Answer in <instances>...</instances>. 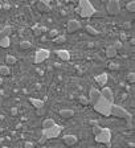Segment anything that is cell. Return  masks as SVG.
Instances as JSON below:
<instances>
[{
  "instance_id": "cell-38",
  "label": "cell",
  "mask_w": 135,
  "mask_h": 148,
  "mask_svg": "<svg viewBox=\"0 0 135 148\" xmlns=\"http://www.w3.org/2000/svg\"><path fill=\"white\" fill-rule=\"evenodd\" d=\"M10 4H8V3H7V4H4V8H5V10H10Z\"/></svg>"
},
{
  "instance_id": "cell-42",
  "label": "cell",
  "mask_w": 135,
  "mask_h": 148,
  "mask_svg": "<svg viewBox=\"0 0 135 148\" xmlns=\"http://www.w3.org/2000/svg\"><path fill=\"white\" fill-rule=\"evenodd\" d=\"M1 8H3V7H1V4H0V10H1Z\"/></svg>"
},
{
  "instance_id": "cell-19",
  "label": "cell",
  "mask_w": 135,
  "mask_h": 148,
  "mask_svg": "<svg viewBox=\"0 0 135 148\" xmlns=\"http://www.w3.org/2000/svg\"><path fill=\"white\" fill-rule=\"evenodd\" d=\"M10 44H11V40H10L8 36H4V37L0 38V46L1 48H8Z\"/></svg>"
},
{
  "instance_id": "cell-30",
  "label": "cell",
  "mask_w": 135,
  "mask_h": 148,
  "mask_svg": "<svg viewBox=\"0 0 135 148\" xmlns=\"http://www.w3.org/2000/svg\"><path fill=\"white\" fill-rule=\"evenodd\" d=\"M114 48H115L116 50H118V49H121V48H122V42H121V41H115V42H114V45H113Z\"/></svg>"
},
{
  "instance_id": "cell-10",
  "label": "cell",
  "mask_w": 135,
  "mask_h": 148,
  "mask_svg": "<svg viewBox=\"0 0 135 148\" xmlns=\"http://www.w3.org/2000/svg\"><path fill=\"white\" fill-rule=\"evenodd\" d=\"M101 97L105 98V99L109 101L110 103H113L114 102V94H113V91H111L110 87H103L102 89V91H101Z\"/></svg>"
},
{
  "instance_id": "cell-29",
  "label": "cell",
  "mask_w": 135,
  "mask_h": 148,
  "mask_svg": "<svg viewBox=\"0 0 135 148\" xmlns=\"http://www.w3.org/2000/svg\"><path fill=\"white\" fill-rule=\"evenodd\" d=\"M57 36H58V32H57L56 29L50 31V33H49V37H50V38H54V37H57Z\"/></svg>"
},
{
  "instance_id": "cell-26",
  "label": "cell",
  "mask_w": 135,
  "mask_h": 148,
  "mask_svg": "<svg viewBox=\"0 0 135 148\" xmlns=\"http://www.w3.org/2000/svg\"><path fill=\"white\" fill-rule=\"evenodd\" d=\"M42 31H45V28H38V27H35V28H33V35H35V36H40Z\"/></svg>"
},
{
  "instance_id": "cell-7",
  "label": "cell",
  "mask_w": 135,
  "mask_h": 148,
  "mask_svg": "<svg viewBox=\"0 0 135 148\" xmlns=\"http://www.w3.org/2000/svg\"><path fill=\"white\" fill-rule=\"evenodd\" d=\"M49 54H50V52L48 50V49H38L35 54V63L44 62L48 57H49Z\"/></svg>"
},
{
  "instance_id": "cell-3",
  "label": "cell",
  "mask_w": 135,
  "mask_h": 148,
  "mask_svg": "<svg viewBox=\"0 0 135 148\" xmlns=\"http://www.w3.org/2000/svg\"><path fill=\"white\" fill-rule=\"evenodd\" d=\"M110 115H113V117H115V118H121V119H126L127 122L132 119V115H131V114L126 110L125 107H122V106H118V104H113V106H111Z\"/></svg>"
},
{
  "instance_id": "cell-23",
  "label": "cell",
  "mask_w": 135,
  "mask_h": 148,
  "mask_svg": "<svg viewBox=\"0 0 135 148\" xmlns=\"http://www.w3.org/2000/svg\"><path fill=\"white\" fill-rule=\"evenodd\" d=\"M126 10H127V12L134 13L135 12V1H130V3L126 4Z\"/></svg>"
},
{
  "instance_id": "cell-22",
  "label": "cell",
  "mask_w": 135,
  "mask_h": 148,
  "mask_svg": "<svg viewBox=\"0 0 135 148\" xmlns=\"http://www.w3.org/2000/svg\"><path fill=\"white\" fill-rule=\"evenodd\" d=\"M52 41H53L54 44H64V42L66 41V37L64 35H58L57 37H54Z\"/></svg>"
},
{
  "instance_id": "cell-6",
  "label": "cell",
  "mask_w": 135,
  "mask_h": 148,
  "mask_svg": "<svg viewBox=\"0 0 135 148\" xmlns=\"http://www.w3.org/2000/svg\"><path fill=\"white\" fill-rule=\"evenodd\" d=\"M106 11L109 15H118L121 12V3L118 0H110L107 3V7H106Z\"/></svg>"
},
{
  "instance_id": "cell-28",
  "label": "cell",
  "mask_w": 135,
  "mask_h": 148,
  "mask_svg": "<svg viewBox=\"0 0 135 148\" xmlns=\"http://www.w3.org/2000/svg\"><path fill=\"white\" fill-rule=\"evenodd\" d=\"M127 79H129L130 83H134V81H135V74L134 73H130L129 76H127Z\"/></svg>"
},
{
  "instance_id": "cell-25",
  "label": "cell",
  "mask_w": 135,
  "mask_h": 148,
  "mask_svg": "<svg viewBox=\"0 0 135 148\" xmlns=\"http://www.w3.org/2000/svg\"><path fill=\"white\" fill-rule=\"evenodd\" d=\"M20 49H29V48H32V42L31 41H21L19 44Z\"/></svg>"
},
{
  "instance_id": "cell-41",
  "label": "cell",
  "mask_w": 135,
  "mask_h": 148,
  "mask_svg": "<svg viewBox=\"0 0 135 148\" xmlns=\"http://www.w3.org/2000/svg\"><path fill=\"white\" fill-rule=\"evenodd\" d=\"M1 148H10V147H5V145H3V147H1Z\"/></svg>"
},
{
  "instance_id": "cell-36",
  "label": "cell",
  "mask_w": 135,
  "mask_h": 148,
  "mask_svg": "<svg viewBox=\"0 0 135 148\" xmlns=\"http://www.w3.org/2000/svg\"><path fill=\"white\" fill-rule=\"evenodd\" d=\"M94 16H98V17H102V16H105V12H95Z\"/></svg>"
},
{
  "instance_id": "cell-8",
  "label": "cell",
  "mask_w": 135,
  "mask_h": 148,
  "mask_svg": "<svg viewBox=\"0 0 135 148\" xmlns=\"http://www.w3.org/2000/svg\"><path fill=\"white\" fill-rule=\"evenodd\" d=\"M99 98H101V91L98 90V89L91 87V89H90V91H89L88 102H89L90 104H93V106H94V104L98 102V99H99Z\"/></svg>"
},
{
  "instance_id": "cell-24",
  "label": "cell",
  "mask_w": 135,
  "mask_h": 148,
  "mask_svg": "<svg viewBox=\"0 0 135 148\" xmlns=\"http://www.w3.org/2000/svg\"><path fill=\"white\" fill-rule=\"evenodd\" d=\"M86 32H88L89 35H91V36H97L98 35V31L95 28H93L91 25H86Z\"/></svg>"
},
{
  "instance_id": "cell-33",
  "label": "cell",
  "mask_w": 135,
  "mask_h": 148,
  "mask_svg": "<svg viewBox=\"0 0 135 148\" xmlns=\"http://www.w3.org/2000/svg\"><path fill=\"white\" fill-rule=\"evenodd\" d=\"M109 69L110 70H116L118 69V65H116V63H109Z\"/></svg>"
},
{
  "instance_id": "cell-1",
  "label": "cell",
  "mask_w": 135,
  "mask_h": 148,
  "mask_svg": "<svg viewBox=\"0 0 135 148\" xmlns=\"http://www.w3.org/2000/svg\"><path fill=\"white\" fill-rule=\"evenodd\" d=\"M75 11L84 19H89L91 16H94V13H95L94 7L91 5V3L88 1V0H81L78 3V7L75 8Z\"/></svg>"
},
{
  "instance_id": "cell-12",
  "label": "cell",
  "mask_w": 135,
  "mask_h": 148,
  "mask_svg": "<svg viewBox=\"0 0 135 148\" xmlns=\"http://www.w3.org/2000/svg\"><path fill=\"white\" fill-rule=\"evenodd\" d=\"M107 81H109V77H107L106 73H102V74H99V76L95 77V82H97L99 86H103V87L106 86Z\"/></svg>"
},
{
  "instance_id": "cell-32",
  "label": "cell",
  "mask_w": 135,
  "mask_h": 148,
  "mask_svg": "<svg viewBox=\"0 0 135 148\" xmlns=\"http://www.w3.org/2000/svg\"><path fill=\"white\" fill-rule=\"evenodd\" d=\"M33 145H35V144H33L32 142H25L24 143V147L25 148H33Z\"/></svg>"
},
{
  "instance_id": "cell-5",
  "label": "cell",
  "mask_w": 135,
  "mask_h": 148,
  "mask_svg": "<svg viewBox=\"0 0 135 148\" xmlns=\"http://www.w3.org/2000/svg\"><path fill=\"white\" fill-rule=\"evenodd\" d=\"M61 131H62V126L54 124L53 127H50V128H48V130H42V136H45L47 140L54 139V138H57V136H60Z\"/></svg>"
},
{
  "instance_id": "cell-2",
  "label": "cell",
  "mask_w": 135,
  "mask_h": 148,
  "mask_svg": "<svg viewBox=\"0 0 135 148\" xmlns=\"http://www.w3.org/2000/svg\"><path fill=\"white\" fill-rule=\"evenodd\" d=\"M114 103H110L109 101H106L105 98L101 97L98 99V102L94 104V110L97 113H99L101 115H105V117H110V111H111V106Z\"/></svg>"
},
{
  "instance_id": "cell-35",
  "label": "cell",
  "mask_w": 135,
  "mask_h": 148,
  "mask_svg": "<svg viewBox=\"0 0 135 148\" xmlns=\"http://www.w3.org/2000/svg\"><path fill=\"white\" fill-rule=\"evenodd\" d=\"M45 114V108H40V110H37V115L40 117V115H44Z\"/></svg>"
},
{
  "instance_id": "cell-18",
  "label": "cell",
  "mask_w": 135,
  "mask_h": 148,
  "mask_svg": "<svg viewBox=\"0 0 135 148\" xmlns=\"http://www.w3.org/2000/svg\"><path fill=\"white\" fill-rule=\"evenodd\" d=\"M54 124H56V122H54L53 119H45L44 122H42V130H48V128H50V127H53Z\"/></svg>"
},
{
  "instance_id": "cell-4",
  "label": "cell",
  "mask_w": 135,
  "mask_h": 148,
  "mask_svg": "<svg viewBox=\"0 0 135 148\" xmlns=\"http://www.w3.org/2000/svg\"><path fill=\"white\" fill-rule=\"evenodd\" d=\"M95 138V142L97 143H102V144H106L110 147V140H111V131L110 128H102L101 132L98 134Z\"/></svg>"
},
{
  "instance_id": "cell-37",
  "label": "cell",
  "mask_w": 135,
  "mask_h": 148,
  "mask_svg": "<svg viewBox=\"0 0 135 148\" xmlns=\"http://www.w3.org/2000/svg\"><path fill=\"white\" fill-rule=\"evenodd\" d=\"M11 114H12V115H16V114H17V108L13 107L12 110H11Z\"/></svg>"
},
{
  "instance_id": "cell-34",
  "label": "cell",
  "mask_w": 135,
  "mask_h": 148,
  "mask_svg": "<svg viewBox=\"0 0 135 148\" xmlns=\"http://www.w3.org/2000/svg\"><path fill=\"white\" fill-rule=\"evenodd\" d=\"M45 142H47V138H45V136H41V139H38V143H40V144H44Z\"/></svg>"
},
{
  "instance_id": "cell-31",
  "label": "cell",
  "mask_w": 135,
  "mask_h": 148,
  "mask_svg": "<svg viewBox=\"0 0 135 148\" xmlns=\"http://www.w3.org/2000/svg\"><path fill=\"white\" fill-rule=\"evenodd\" d=\"M79 103L88 104L89 103V102H88V98H86V97H79Z\"/></svg>"
},
{
  "instance_id": "cell-27",
  "label": "cell",
  "mask_w": 135,
  "mask_h": 148,
  "mask_svg": "<svg viewBox=\"0 0 135 148\" xmlns=\"http://www.w3.org/2000/svg\"><path fill=\"white\" fill-rule=\"evenodd\" d=\"M101 130H102V127H99V126H93V134H94V136H97L98 134L101 132Z\"/></svg>"
},
{
  "instance_id": "cell-9",
  "label": "cell",
  "mask_w": 135,
  "mask_h": 148,
  "mask_svg": "<svg viewBox=\"0 0 135 148\" xmlns=\"http://www.w3.org/2000/svg\"><path fill=\"white\" fill-rule=\"evenodd\" d=\"M81 29V23L77 21V20H69L68 21V25H66V31L69 33H73V32Z\"/></svg>"
},
{
  "instance_id": "cell-13",
  "label": "cell",
  "mask_w": 135,
  "mask_h": 148,
  "mask_svg": "<svg viewBox=\"0 0 135 148\" xmlns=\"http://www.w3.org/2000/svg\"><path fill=\"white\" fill-rule=\"evenodd\" d=\"M29 102H31L32 106H33L36 110L44 108V101H41V99H36V98H29Z\"/></svg>"
},
{
  "instance_id": "cell-21",
  "label": "cell",
  "mask_w": 135,
  "mask_h": 148,
  "mask_svg": "<svg viewBox=\"0 0 135 148\" xmlns=\"http://www.w3.org/2000/svg\"><path fill=\"white\" fill-rule=\"evenodd\" d=\"M5 62H7V66H8V65H15V63L17 62V58H16L15 56L8 54V56L5 57Z\"/></svg>"
},
{
  "instance_id": "cell-17",
  "label": "cell",
  "mask_w": 135,
  "mask_h": 148,
  "mask_svg": "<svg viewBox=\"0 0 135 148\" xmlns=\"http://www.w3.org/2000/svg\"><path fill=\"white\" fill-rule=\"evenodd\" d=\"M37 8L41 11V12H44L49 8V1L48 0H44V1H38L37 3Z\"/></svg>"
},
{
  "instance_id": "cell-20",
  "label": "cell",
  "mask_w": 135,
  "mask_h": 148,
  "mask_svg": "<svg viewBox=\"0 0 135 148\" xmlns=\"http://www.w3.org/2000/svg\"><path fill=\"white\" fill-rule=\"evenodd\" d=\"M10 74H11L10 66H7V65H1L0 66V76H10Z\"/></svg>"
},
{
  "instance_id": "cell-16",
  "label": "cell",
  "mask_w": 135,
  "mask_h": 148,
  "mask_svg": "<svg viewBox=\"0 0 135 148\" xmlns=\"http://www.w3.org/2000/svg\"><path fill=\"white\" fill-rule=\"evenodd\" d=\"M116 53H118V50H116L113 45L106 48V57H109V58H114V57L116 56Z\"/></svg>"
},
{
  "instance_id": "cell-15",
  "label": "cell",
  "mask_w": 135,
  "mask_h": 148,
  "mask_svg": "<svg viewBox=\"0 0 135 148\" xmlns=\"http://www.w3.org/2000/svg\"><path fill=\"white\" fill-rule=\"evenodd\" d=\"M60 115L64 119H69V118H72L74 115V111L70 110V108H62V110H60Z\"/></svg>"
},
{
  "instance_id": "cell-11",
  "label": "cell",
  "mask_w": 135,
  "mask_h": 148,
  "mask_svg": "<svg viewBox=\"0 0 135 148\" xmlns=\"http://www.w3.org/2000/svg\"><path fill=\"white\" fill-rule=\"evenodd\" d=\"M62 142L65 143L66 145H69V147H73L74 144H77L78 139H77V136H75V135H65V136L62 138Z\"/></svg>"
},
{
  "instance_id": "cell-14",
  "label": "cell",
  "mask_w": 135,
  "mask_h": 148,
  "mask_svg": "<svg viewBox=\"0 0 135 148\" xmlns=\"http://www.w3.org/2000/svg\"><path fill=\"white\" fill-rule=\"evenodd\" d=\"M56 54L60 57L62 61H69L70 60V53L65 49H60V50H56Z\"/></svg>"
},
{
  "instance_id": "cell-39",
  "label": "cell",
  "mask_w": 135,
  "mask_h": 148,
  "mask_svg": "<svg viewBox=\"0 0 135 148\" xmlns=\"http://www.w3.org/2000/svg\"><path fill=\"white\" fill-rule=\"evenodd\" d=\"M88 46H89V48H93V46H94V44H93V42H89Z\"/></svg>"
},
{
  "instance_id": "cell-40",
  "label": "cell",
  "mask_w": 135,
  "mask_h": 148,
  "mask_svg": "<svg viewBox=\"0 0 135 148\" xmlns=\"http://www.w3.org/2000/svg\"><path fill=\"white\" fill-rule=\"evenodd\" d=\"M0 85H3V78H0Z\"/></svg>"
}]
</instances>
